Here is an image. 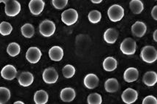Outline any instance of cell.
<instances>
[{
	"label": "cell",
	"mask_w": 157,
	"mask_h": 104,
	"mask_svg": "<svg viewBox=\"0 0 157 104\" xmlns=\"http://www.w3.org/2000/svg\"><path fill=\"white\" fill-rule=\"evenodd\" d=\"M140 57L145 62L148 63V64L154 63L157 59L156 49L152 46H145L142 49Z\"/></svg>",
	"instance_id": "obj_1"
},
{
	"label": "cell",
	"mask_w": 157,
	"mask_h": 104,
	"mask_svg": "<svg viewBox=\"0 0 157 104\" xmlns=\"http://www.w3.org/2000/svg\"><path fill=\"white\" fill-rule=\"evenodd\" d=\"M108 15L111 22H120L124 16V9L119 5H113L108 9Z\"/></svg>",
	"instance_id": "obj_2"
},
{
	"label": "cell",
	"mask_w": 157,
	"mask_h": 104,
	"mask_svg": "<svg viewBox=\"0 0 157 104\" xmlns=\"http://www.w3.org/2000/svg\"><path fill=\"white\" fill-rule=\"evenodd\" d=\"M120 49L124 54L133 55L137 49V44L135 40L132 38H126L121 43Z\"/></svg>",
	"instance_id": "obj_3"
},
{
	"label": "cell",
	"mask_w": 157,
	"mask_h": 104,
	"mask_svg": "<svg viewBox=\"0 0 157 104\" xmlns=\"http://www.w3.org/2000/svg\"><path fill=\"white\" fill-rule=\"evenodd\" d=\"M78 13L75 9L70 8L66 10L62 13V21L67 26H72L77 22Z\"/></svg>",
	"instance_id": "obj_4"
},
{
	"label": "cell",
	"mask_w": 157,
	"mask_h": 104,
	"mask_svg": "<svg viewBox=\"0 0 157 104\" xmlns=\"http://www.w3.org/2000/svg\"><path fill=\"white\" fill-rule=\"evenodd\" d=\"M40 33L44 37H51L54 34L56 31V25L54 22L51 20H44L39 26Z\"/></svg>",
	"instance_id": "obj_5"
},
{
	"label": "cell",
	"mask_w": 157,
	"mask_h": 104,
	"mask_svg": "<svg viewBox=\"0 0 157 104\" xmlns=\"http://www.w3.org/2000/svg\"><path fill=\"white\" fill-rule=\"evenodd\" d=\"M21 4L17 0H10L5 4V12L7 16H16L21 12Z\"/></svg>",
	"instance_id": "obj_6"
},
{
	"label": "cell",
	"mask_w": 157,
	"mask_h": 104,
	"mask_svg": "<svg viewBox=\"0 0 157 104\" xmlns=\"http://www.w3.org/2000/svg\"><path fill=\"white\" fill-rule=\"evenodd\" d=\"M43 79L46 84H55L59 79V74L54 67H50L43 71Z\"/></svg>",
	"instance_id": "obj_7"
},
{
	"label": "cell",
	"mask_w": 157,
	"mask_h": 104,
	"mask_svg": "<svg viewBox=\"0 0 157 104\" xmlns=\"http://www.w3.org/2000/svg\"><path fill=\"white\" fill-rule=\"evenodd\" d=\"M42 52L37 47H30L26 53V58L31 64H36L40 60Z\"/></svg>",
	"instance_id": "obj_8"
},
{
	"label": "cell",
	"mask_w": 157,
	"mask_h": 104,
	"mask_svg": "<svg viewBox=\"0 0 157 104\" xmlns=\"http://www.w3.org/2000/svg\"><path fill=\"white\" fill-rule=\"evenodd\" d=\"M138 93L135 90L132 88H127L124 90L121 95V99L126 104H132L137 100Z\"/></svg>",
	"instance_id": "obj_9"
},
{
	"label": "cell",
	"mask_w": 157,
	"mask_h": 104,
	"mask_svg": "<svg viewBox=\"0 0 157 104\" xmlns=\"http://www.w3.org/2000/svg\"><path fill=\"white\" fill-rule=\"evenodd\" d=\"M45 2L43 0H31L29 3V8L32 14L38 15L43 11Z\"/></svg>",
	"instance_id": "obj_10"
},
{
	"label": "cell",
	"mask_w": 157,
	"mask_h": 104,
	"mask_svg": "<svg viewBox=\"0 0 157 104\" xmlns=\"http://www.w3.org/2000/svg\"><path fill=\"white\" fill-rule=\"evenodd\" d=\"M16 68L12 65H7L2 69L1 76L4 79L8 81L13 80L17 76Z\"/></svg>",
	"instance_id": "obj_11"
},
{
	"label": "cell",
	"mask_w": 157,
	"mask_h": 104,
	"mask_svg": "<svg viewBox=\"0 0 157 104\" xmlns=\"http://www.w3.org/2000/svg\"><path fill=\"white\" fill-rule=\"evenodd\" d=\"M147 32L146 24L143 22H136L132 26V32L137 38H142Z\"/></svg>",
	"instance_id": "obj_12"
},
{
	"label": "cell",
	"mask_w": 157,
	"mask_h": 104,
	"mask_svg": "<svg viewBox=\"0 0 157 104\" xmlns=\"http://www.w3.org/2000/svg\"><path fill=\"white\" fill-rule=\"evenodd\" d=\"M18 80L21 86H24V87H27L34 82V76L32 73L25 71L19 75Z\"/></svg>",
	"instance_id": "obj_13"
},
{
	"label": "cell",
	"mask_w": 157,
	"mask_h": 104,
	"mask_svg": "<svg viewBox=\"0 0 157 104\" xmlns=\"http://www.w3.org/2000/svg\"><path fill=\"white\" fill-rule=\"evenodd\" d=\"M83 82L86 87L88 88V89L92 90L95 89L98 86L99 79L97 75L94 74H89L85 76Z\"/></svg>",
	"instance_id": "obj_14"
},
{
	"label": "cell",
	"mask_w": 157,
	"mask_h": 104,
	"mask_svg": "<svg viewBox=\"0 0 157 104\" xmlns=\"http://www.w3.org/2000/svg\"><path fill=\"white\" fill-rule=\"evenodd\" d=\"M76 97V92L73 88L66 87L61 91L60 98L62 101L66 103L72 102Z\"/></svg>",
	"instance_id": "obj_15"
},
{
	"label": "cell",
	"mask_w": 157,
	"mask_h": 104,
	"mask_svg": "<svg viewBox=\"0 0 157 104\" xmlns=\"http://www.w3.org/2000/svg\"><path fill=\"white\" fill-rule=\"evenodd\" d=\"M139 71L135 67H129L124 74V79L128 83L135 82L138 79Z\"/></svg>",
	"instance_id": "obj_16"
},
{
	"label": "cell",
	"mask_w": 157,
	"mask_h": 104,
	"mask_svg": "<svg viewBox=\"0 0 157 104\" xmlns=\"http://www.w3.org/2000/svg\"><path fill=\"white\" fill-rule=\"evenodd\" d=\"M48 54L51 60L55 62H59L63 59V57H64V51H63V49L60 46H55L50 49Z\"/></svg>",
	"instance_id": "obj_17"
},
{
	"label": "cell",
	"mask_w": 157,
	"mask_h": 104,
	"mask_svg": "<svg viewBox=\"0 0 157 104\" xmlns=\"http://www.w3.org/2000/svg\"><path fill=\"white\" fill-rule=\"evenodd\" d=\"M118 37V31L114 28H109L105 32L104 40L106 43L113 44L116 42Z\"/></svg>",
	"instance_id": "obj_18"
},
{
	"label": "cell",
	"mask_w": 157,
	"mask_h": 104,
	"mask_svg": "<svg viewBox=\"0 0 157 104\" xmlns=\"http://www.w3.org/2000/svg\"><path fill=\"white\" fill-rule=\"evenodd\" d=\"M143 82L148 86H154L157 82V74L154 71H148L143 76Z\"/></svg>",
	"instance_id": "obj_19"
},
{
	"label": "cell",
	"mask_w": 157,
	"mask_h": 104,
	"mask_svg": "<svg viewBox=\"0 0 157 104\" xmlns=\"http://www.w3.org/2000/svg\"><path fill=\"white\" fill-rule=\"evenodd\" d=\"M105 89L108 92L114 93L119 90V84L118 80L115 78H109L105 83Z\"/></svg>",
	"instance_id": "obj_20"
},
{
	"label": "cell",
	"mask_w": 157,
	"mask_h": 104,
	"mask_svg": "<svg viewBox=\"0 0 157 104\" xmlns=\"http://www.w3.org/2000/svg\"><path fill=\"white\" fill-rule=\"evenodd\" d=\"M48 101V94L45 90H38L34 95V101L36 104H45Z\"/></svg>",
	"instance_id": "obj_21"
},
{
	"label": "cell",
	"mask_w": 157,
	"mask_h": 104,
	"mask_svg": "<svg viewBox=\"0 0 157 104\" xmlns=\"http://www.w3.org/2000/svg\"><path fill=\"white\" fill-rule=\"evenodd\" d=\"M103 68L108 72H112L117 68L118 62L112 57H108L103 62Z\"/></svg>",
	"instance_id": "obj_22"
},
{
	"label": "cell",
	"mask_w": 157,
	"mask_h": 104,
	"mask_svg": "<svg viewBox=\"0 0 157 104\" xmlns=\"http://www.w3.org/2000/svg\"><path fill=\"white\" fill-rule=\"evenodd\" d=\"M129 7L133 13L140 14L144 9V5L140 0H131L129 2Z\"/></svg>",
	"instance_id": "obj_23"
},
{
	"label": "cell",
	"mask_w": 157,
	"mask_h": 104,
	"mask_svg": "<svg viewBox=\"0 0 157 104\" xmlns=\"http://www.w3.org/2000/svg\"><path fill=\"white\" fill-rule=\"evenodd\" d=\"M21 31L23 36L26 38H32L35 32L34 26L31 24H25L23 25L21 28Z\"/></svg>",
	"instance_id": "obj_24"
},
{
	"label": "cell",
	"mask_w": 157,
	"mask_h": 104,
	"mask_svg": "<svg viewBox=\"0 0 157 104\" xmlns=\"http://www.w3.org/2000/svg\"><path fill=\"white\" fill-rule=\"evenodd\" d=\"M7 54L12 57L18 56L21 52V47L17 43H10L7 47Z\"/></svg>",
	"instance_id": "obj_25"
},
{
	"label": "cell",
	"mask_w": 157,
	"mask_h": 104,
	"mask_svg": "<svg viewBox=\"0 0 157 104\" xmlns=\"http://www.w3.org/2000/svg\"><path fill=\"white\" fill-rule=\"evenodd\" d=\"M11 93L8 88L0 86V104H5L10 99Z\"/></svg>",
	"instance_id": "obj_26"
},
{
	"label": "cell",
	"mask_w": 157,
	"mask_h": 104,
	"mask_svg": "<svg viewBox=\"0 0 157 104\" xmlns=\"http://www.w3.org/2000/svg\"><path fill=\"white\" fill-rule=\"evenodd\" d=\"M13 31L12 25L9 22H2L0 24V34L3 36H7L10 34Z\"/></svg>",
	"instance_id": "obj_27"
},
{
	"label": "cell",
	"mask_w": 157,
	"mask_h": 104,
	"mask_svg": "<svg viewBox=\"0 0 157 104\" xmlns=\"http://www.w3.org/2000/svg\"><path fill=\"white\" fill-rule=\"evenodd\" d=\"M88 18H89V22L92 24H97L101 21L102 18V14L98 10H92L89 12L88 15Z\"/></svg>",
	"instance_id": "obj_28"
},
{
	"label": "cell",
	"mask_w": 157,
	"mask_h": 104,
	"mask_svg": "<svg viewBox=\"0 0 157 104\" xmlns=\"http://www.w3.org/2000/svg\"><path fill=\"white\" fill-rule=\"evenodd\" d=\"M75 71L76 70L74 66H72L71 65H66L63 67L62 74L65 78H70L72 77H73L74 75L75 74Z\"/></svg>",
	"instance_id": "obj_29"
},
{
	"label": "cell",
	"mask_w": 157,
	"mask_h": 104,
	"mask_svg": "<svg viewBox=\"0 0 157 104\" xmlns=\"http://www.w3.org/2000/svg\"><path fill=\"white\" fill-rule=\"evenodd\" d=\"M102 102V96L98 93L90 94L87 98V103L89 104H101Z\"/></svg>",
	"instance_id": "obj_30"
},
{
	"label": "cell",
	"mask_w": 157,
	"mask_h": 104,
	"mask_svg": "<svg viewBox=\"0 0 157 104\" xmlns=\"http://www.w3.org/2000/svg\"><path fill=\"white\" fill-rule=\"evenodd\" d=\"M52 4L56 9L62 10L67 5L68 0H52Z\"/></svg>",
	"instance_id": "obj_31"
},
{
	"label": "cell",
	"mask_w": 157,
	"mask_h": 104,
	"mask_svg": "<svg viewBox=\"0 0 157 104\" xmlns=\"http://www.w3.org/2000/svg\"><path fill=\"white\" fill-rule=\"evenodd\" d=\"M143 104H157V100L154 96L148 95L143 99Z\"/></svg>",
	"instance_id": "obj_32"
},
{
	"label": "cell",
	"mask_w": 157,
	"mask_h": 104,
	"mask_svg": "<svg viewBox=\"0 0 157 104\" xmlns=\"http://www.w3.org/2000/svg\"><path fill=\"white\" fill-rule=\"evenodd\" d=\"M151 16H152V18L154 19V20H157V6L154 7V8L152 9V10H151Z\"/></svg>",
	"instance_id": "obj_33"
},
{
	"label": "cell",
	"mask_w": 157,
	"mask_h": 104,
	"mask_svg": "<svg viewBox=\"0 0 157 104\" xmlns=\"http://www.w3.org/2000/svg\"><path fill=\"white\" fill-rule=\"evenodd\" d=\"M91 2L94 4H99L102 2V0H91Z\"/></svg>",
	"instance_id": "obj_34"
},
{
	"label": "cell",
	"mask_w": 157,
	"mask_h": 104,
	"mask_svg": "<svg viewBox=\"0 0 157 104\" xmlns=\"http://www.w3.org/2000/svg\"><path fill=\"white\" fill-rule=\"evenodd\" d=\"M154 41H157V30H155L154 32Z\"/></svg>",
	"instance_id": "obj_35"
},
{
	"label": "cell",
	"mask_w": 157,
	"mask_h": 104,
	"mask_svg": "<svg viewBox=\"0 0 157 104\" xmlns=\"http://www.w3.org/2000/svg\"><path fill=\"white\" fill-rule=\"evenodd\" d=\"M10 1V0H0V3H5L6 4L8 2Z\"/></svg>",
	"instance_id": "obj_36"
},
{
	"label": "cell",
	"mask_w": 157,
	"mask_h": 104,
	"mask_svg": "<svg viewBox=\"0 0 157 104\" xmlns=\"http://www.w3.org/2000/svg\"><path fill=\"white\" fill-rule=\"evenodd\" d=\"M15 104H24V103L23 101H16V102H15L14 103Z\"/></svg>",
	"instance_id": "obj_37"
},
{
	"label": "cell",
	"mask_w": 157,
	"mask_h": 104,
	"mask_svg": "<svg viewBox=\"0 0 157 104\" xmlns=\"http://www.w3.org/2000/svg\"><path fill=\"white\" fill-rule=\"evenodd\" d=\"M155 1H156V0H155Z\"/></svg>",
	"instance_id": "obj_38"
}]
</instances>
